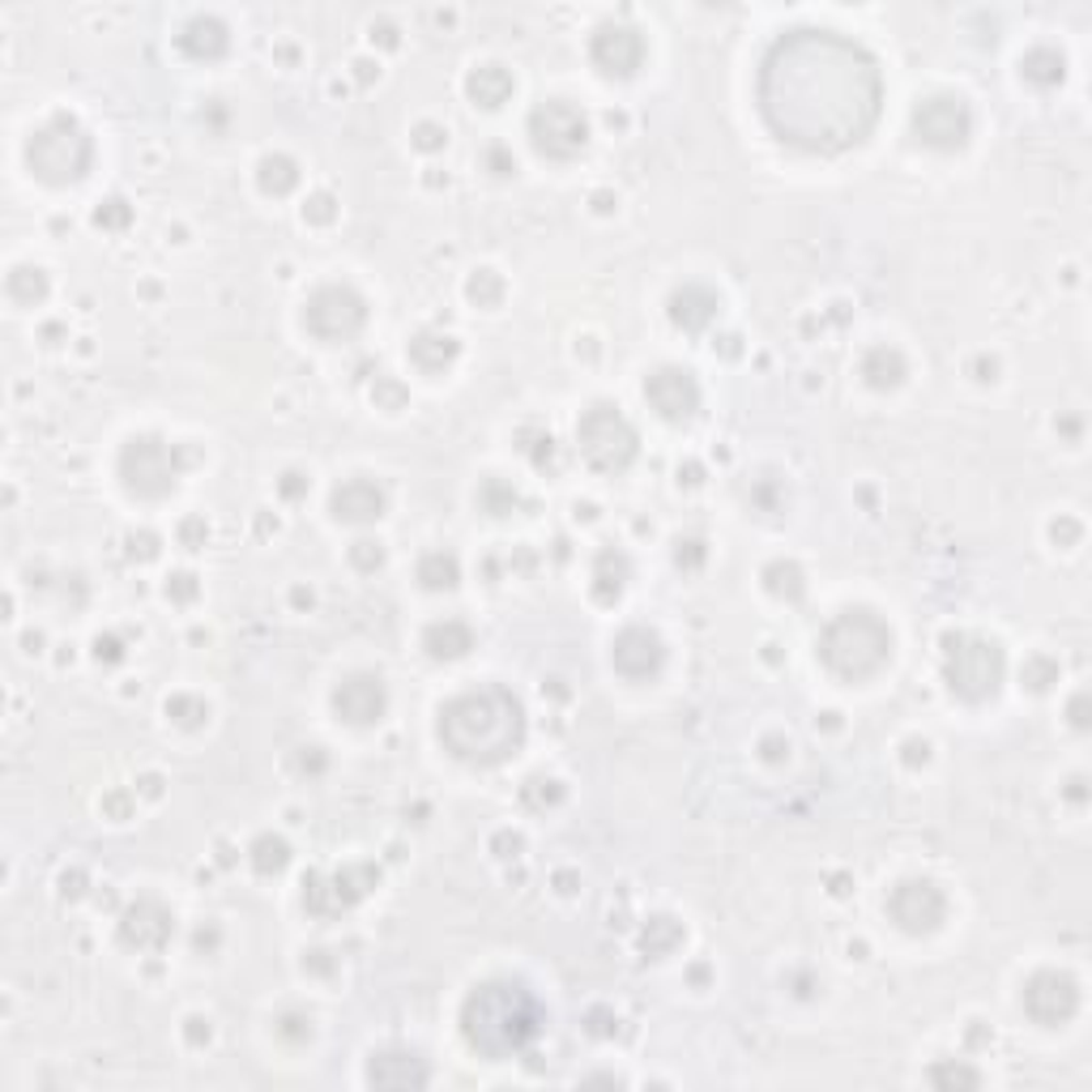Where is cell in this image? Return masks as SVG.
I'll return each mask as SVG.
<instances>
[{"label": "cell", "mask_w": 1092, "mask_h": 1092, "mask_svg": "<svg viewBox=\"0 0 1092 1092\" xmlns=\"http://www.w3.org/2000/svg\"><path fill=\"white\" fill-rule=\"evenodd\" d=\"M351 564L359 572H376V568L385 564V546L372 543V538H359V543L351 546Z\"/></svg>", "instance_id": "7bdbcfd3"}, {"label": "cell", "mask_w": 1092, "mask_h": 1092, "mask_svg": "<svg viewBox=\"0 0 1092 1092\" xmlns=\"http://www.w3.org/2000/svg\"><path fill=\"white\" fill-rule=\"evenodd\" d=\"M363 325H367V299L346 282L320 286L304 304V329L320 342H351Z\"/></svg>", "instance_id": "9c48e42d"}, {"label": "cell", "mask_w": 1092, "mask_h": 1092, "mask_svg": "<svg viewBox=\"0 0 1092 1092\" xmlns=\"http://www.w3.org/2000/svg\"><path fill=\"white\" fill-rule=\"evenodd\" d=\"M457 342L448 338V333H419V338H410V363L419 367V372H428V376H440L444 367H453L457 363Z\"/></svg>", "instance_id": "4316f807"}, {"label": "cell", "mask_w": 1092, "mask_h": 1092, "mask_svg": "<svg viewBox=\"0 0 1092 1092\" xmlns=\"http://www.w3.org/2000/svg\"><path fill=\"white\" fill-rule=\"evenodd\" d=\"M167 717L180 721V726H201L209 717V708H205V701H196V696H171L167 701Z\"/></svg>", "instance_id": "60d3db41"}, {"label": "cell", "mask_w": 1092, "mask_h": 1092, "mask_svg": "<svg viewBox=\"0 0 1092 1092\" xmlns=\"http://www.w3.org/2000/svg\"><path fill=\"white\" fill-rule=\"evenodd\" d=\"M683 943V926L674 922V918H666V913H658V918H649V926L640 931V952L645 956H670L674 947Z\"/></svg>", "instance_id": "d6a6232c"}, {"label": "cell", "mask_w": 1092, "mask_h": 1092, "mask_svg": "<svg viewBox=\"0 0 1092 1092\" xmlns=\"http://www.w3.org/2000/svg\"><path fill=\"white\" fill-rule=\"evenodd\" d=\"M329 512H333V521H342V525H372V521L385 516V491H380L372 478H346V482L333 487Z\"/></svg>", "instance_id": "ffe728a7"}, {"label": "cell", "mask_w": 1092, "mask_h": 1092, "mask_svg": "<svg viewBox=\"0 0 1092 1092\" xmlns=\"http://www.w3.org/2000/svg\"><path fill=\"white\" fill-rule=\"evenodd\" d=\"M645 401L658 410V419L666 423H687L701 410V385L687 367H658L645 380Z\"/></svg>", "instance_id": "9a60e30c"}, {"label": "cell", "mask_w": 1092, "mask_h": 1092, "mask_svg": "<svg viewBox=\"0 0 1092 1092\" xmlns=\"http://www.w3.org/2000/svg\"><path fill=\"white\" fill-rule=\"evenodd\" d=\"M304 491H308V482H304V474H286V478H282V496H286V500H299V496H304Z\"/></svg>", "instance_id": "9f6ffc18"}, {"label": "cell", "mask_w": 1092, "mask_h": 1092, "mask_svg": "<svg viewBox=\"0 0 1092 1092\" xmlns=\"http://www.w3.org/2000/svg\"><path fill=\"white\" fill-rule=\"evenodd\" d=\"M478 508H482L487 516H508V512L516 508V491L508 487L504 478H487V482L478 487Z\"/></svg>", "instance_id": "8d00e7d4"}, {"label": "cell", "mask_w": 1092, "mask_h": 1092, "mask_svg": "<svg viewBox=\"0 0 1092 1092\" xmlns=\"http://www.w3.org/2000/svg\"><path fill=\"white\" fill-rule=\"evenodd\" d=\"M577 444H581V457L598 474H624L636 462V448H640L636 428L619 414V406H606V401L589 406L585 414H581Z\"/></svg>", "instance_id": "ba28073f"}, {"label": "cell", "mask_w": 1092, "mask_h": 1092, "mask_svg": "<svg viewBox=\"0 0 1092 1092\" xmlns=\"http://www.w3.org/2000/svg\"><path fill=\"white\" fill-rule=\"evenodd\" d=\"M905 376H909V363H905V354L897 346H871V351L862 354V380L871 389L879 393L897 389Z\"/></svg>", "instance_id": "484cf974"}, {"label": "cell", "mask_w": 1092, "mask_h": 1092, "mask_svg": "<svg viewBox=\"0 0 1092 1092\" xmlns=\"http://www.w3.org/2000/svg\"><path fill=\"white\" fill-rule=\"evenodd\" d=\"M205 534H209V530H205V521H201V516H193V521H184V543L193 546V550H196V546H201V543H205Z\"/></svg>", "instance_id": "11a10c76"}, {"label": "cell", "mask_w": 1092, "mask_h": 1092, "mask_svg": "<svg viewBox=\"0 0 1092 1092\" xmlns=\"http://www.w3.org/2000/svg\"><path fill=\"white\" fill-rule=\"evenodd\" d=\"M167 598H175V602H189V598H196V577L193 572H175V577H171V585H167Z\"/></svg>", "instance_id": "7dc6e473"}, {"label": "cell", "mask_w": 1092, "mask_h": 1092, "mask_svg": "<svg viewBox=\"0 0 1092 1092\" xmlns=\"http://www.w3.org/2000/svg\"><path fill=\"white\" fill-rule=\"evenodd\" d=\"M435 735L444 751L474 769H496L525 742V708L508 687H474L440 708Z\"/></svg>", "instance_id": "7a4b0ae2"}, {"label": "cell", "mask_w": 1092, "mask_h": 1092, "mask_svg": "<svg viewBox=\"0 0 1092 1092\" xmlns=\"http://www.w3.org/2000/svg\"><path fill=\"white\" fill-rule=\"evenodd\" d=\"M1008 674V658L999 649V640L986 636H969V632H947L943 636V683L956 701L986 704L999 696Z\"/></svg>", "instance_id": "5b68a950"}, {"label": "cell", "mask_w": 1092, "mask_h": 1092, "mask_svg": "<svg viewBox=\"0 0 1092 1092\" xmlns=\"http://www.w3.org/2000/svg\"><path fill=\"white\" fill-rule=\"evenodd\" d=\"M530 141L543 158H577L585 150L589 141V120L577 103H564V99H546L530 112Z\"/></svg>", "instance_id": "30bf717a"}, {"label": "cell", "mask_w": 1092, "mask_h": 1092, "mask_svg": "<svg viewBox=\"0 0 1092 1092\" xmlns=\"http://www.w3.org/2000/svg\"><path fill=\"white\" fill-rule=\"evenodd\" d=\"M277 1033L291 1037V1042H308V1037H312V1020H308V1015L286 1012L282 1015V1024H277Z\"/></svg>", "instance_id": "ee69618b"}, {"label": "cell", "mask_w": 1092, "mask_h": 1092, "mask_svg": "<svg viewBox=\"0 0 1092 1092\" xmlns=\"http://www.w3.org/2000/svg\"><path fill=\"white\" fill-rule=\"evenodd\" d=\"M90 158H94V141H90V133L73 116H52L26 141L31 171L39 175L43 184H52V189L78 184L81 175L90 171Z\"/></svg>", "instance_id": "8992f818"}, {"label": "cell", "mask_w": 1092, "mask_h": 1092, "mask_svg": "<svg viewBox=\"0 0 1092 1092\" xmlns=\"http://www.w3.org/2000/svg\"><path fill=\"white\" fill-rule=\"evenodd\" d=\"M304 218H308V223H333V196H329V193L308 196V205H304Z\"/></svg>", "instance_id": "f6af8a7d"}, {"label": "cell", "mask_w": 1092, "mask_h": 1092, "mask_svg": "<svg viewBox=\"0 0 1092 1092\" xmlns=\"http://www.w3.org/2000/svg\"><path fill=\"white\" fill-rule=\"evenodd\" d=\"M43 295H47V273L43 270H35V265H22V270L9 273V299H18V304L35 308V304H43Z\"/></svg>", "instance_id": "e575fe53"}, {"label": "cell", "mask_w": 1092, "mask_h": 1092, "mask_svg": "<svg viewBox=\"0 0 1092 1092\" xmlns=\"http://www.w3.org/2000/svg\"><path fill=\"white\" fill-rule=\"evenodd\" d=\"M611 666L632 679V683H645V679H653L658 670L666 666V645L662 636L653 632V627H624L619 636H615V645H611Z\"/></svg>", "instance_id": "e0dca14e"}, {"label": "cell", "mask_w": 1092, "mask_h": 1092, "mask_svg": "<svg viewBox=\"0 0 1092 1092\" xmlns=\"http://www.w3.org/2000/svg\"><path fill=\"white\" fill-rule=\"evenodd\" d=\"M487 158H491L496 175H512V171H516V162H512V158H508L504 150H500V146H496V150H491V155H487Z\"/></svg>", "instance_id": "6f0895ef"}, {"label": "cell", "mask_w": 1092, "mask_h": 1092, "mask_svg": "<svg viewBox=\"0 0 1092 1092\" xmlns=\"http://www.w3.org/2000/svg\"><path fill=\"white\" fill-rule=\"evenodd\" d=\"M171 931H175L171 909H162V905L150 897L128 905L124 918H120V939H124L128 947H137V952H158V947L171 939Z\"/></svg>", "instance_id": "d6986e66"}, {"label": "cell", "mask_w": 1092, "mask_h": 1092, "mask_svg": "<svg viewBox=\"0 0 1092 1092\" xmlns=\"http://www.w3.org/2000/svg\"><path fill=\"white\" fill-rule=\"evenodd\" d=\"M257 184L265 196H286L299 184V162L291 155H265L257 162Z\"/></svg>", "instance_id": "f1b7e54d"}, {"label": "cell", "mask_w": 1092, "mask_h": 1092, "mask_svg": "<svg viewBox=\"0 0 1092 1092\" xmlns=\"http://www.w3.org/2000/svg\"><path fill=\"white\" fill-rule=\"evenodd\" d=\"M103 807H107V811H112V816H116V819L128 816V803H124V794H112V798H107Z\"/></svg>", "instance_id": "91938a15"}, {"label": "cell", "mask_w": 1092, "mask_h": 1092, "mask_svg": "<svg viewBox=\"0 0 1092 1092\" xmlns=\"http://www.w3.org/2000/svg\"><path fill=\"white\" fill-rule=\"evenodd\" d=\"M627 577H632L627 555H619V550H602V555H598V564H593V598H598L602 606L619 602Z\"/></svg>", "instance_id": "83f0119b"}, {"label": "cell", "mask_w": 1092, "mask_h": 1092, "mask_svg": "<svg viewBox=\"0 0 1092 1092\" xmlns=\"http://www.w3.org/2000/svg\"><path fill=\"white\" fill-rule=\"evenodd\" d=\"M128 555H133V559H155L158 538L155 534H133V538H128Z\"/></svg>", "instance_id": "c3c4849f"}, {"label": "cell", "mask_w": 1092, "mask_h": 1092, "mask_svg": "<svg viewBox=\"0 0 1092 1092\" xmlns=\"http://www.w3.org/2000/svg\"><path fill=\"white\" fill-rule=\"evenodd\" d=\"M760 116L785 146L841 155L875 128L884 78L875 56L841 31H785L760 65Z\"/></svg>", "instance_id": "6da1fadb"}, {"label": "cell", "mask_w": 1092, "mask_h": 1092, "mask_svg": "<svg viewBox=\"0 0 1092 1092\" xmlns=\"http://www.w3.org/2000/svg\"><path fill=\"white\" fill-rule=\"evenodd\" d=\"M444 141H448V133H444L440 124H419V128H414V146H419V150H440Z\"/></svg>", "instance_id": "bcb514c9"}, {"label": "cell", "mask_w": 1092, "mask_h": 1092, "mask_svg": "<svg viewBox=\"0 0 1092 1092\" xmlns=\"http://www.w3.org/2000/svg\"><path fill=\"white\" fill-rule=\"evenodd\" d=\"M466 94L474 107L496 112V107H504L508 99H512V73H508L504 65H478V69H469Z\"/></svg>", "instance_id": "d4e9b609"}, {"label": "cell", "mask_w": 1092, "mask_h": 1092, "mask_svg": "<svg viewBox=\"0 0 1092 1092\" xmlns=\"http://www.w3.org/2000/svg\"><path fill=\"white\" fill-rule=\"evenodd\" d=\"M764 589L781 598V602H803V593H807V581H803V568L794 564V559H773L769 568H764Z\"/></svg>", "instance_id": "1f68e13d"}, {"label": "cell", "mask_w": 1092, "mask_h": 1092, "mask_svg": "<svg viewBox=\"0 0 1092 1092\" xmlns=\"http://www.w3.org/2000/svg\"><path fill=\"white\" fill-rule=\"evenodd\" d=\"M819 662L845 683H866L892 662V627L866 606L841 611L819 632Z\"/></svg>", "instance_id": "277c9868"}, {"label": "cell", "mask_w": 1092, "mask_h": 1092, "mask_svg": "<svg viewBox=\"0 0 1092 1092\" xmlns=\"http://www.w3.org/2000/svg\"><path fill=\"white\" fill-rule=\"evenodd\" d=\"M1050 534H1054V543L1058 546H1076V538H1080V525H1076V521H1054Z\"/></svg>", "instance_id": "f5cc1de1"}, {"label": "cell", "mask_w": 1092, "mask_h": 1092, "mask_svg": "<svg viewBox=\"0 0 1092 1092\" xmlns=\"http://www.w3.org/2000/svg\"><path fill=\"white\" fill-rule=\"evenodd\" d=\"M389 708V687L380 674H351L333 687V713L346 726H376Z\"/></svg>", "instance_id": "ac0fdd59"}, {"label": "cell", "mask_w": 1092, "mask_h": 1092, "mask_svg": "<svg viewBox=\"0 0 1092 1092\" xmlns=\"http://www.w3.org/2000/svg\"><path fill=\"white\" fill-rule=\"evenodd\" d=\"M1024 683H1028L1033 692H1046L1050 683H1058V662H1054V658H1042V653L1028 658V662H1024Z\"/></svg>", "instance_id": "b9f144b4"}, {"label": "cell", "mask_w": 1092, "mask_h": 1092, "mask_svg": "<svg viewBox=\"0 0 1092 1092\" xmlns=\"http://www.w3.org/2000/svg\"><path fill=\"white\" fill-rule=\"evenodd\" d=\"M500 295H504V286H500L496 270H478L474 277H469V299H474L478 308H491V304H500Z\"/></svg>", "instance_id": "ab89813d"}, {"label": "cell", "mask_w": 1092, "mask_h": 1092, "mask_svg": "<svg viewBox=\"0 0 1092 1092\" xmlns=\"http://www.w3.org/2000/svg\"><path fill=\"white\" fill-rule=\"evenodd\" d=\"M94 658H99V662H120L124 649H120L116 636H99V640H94Z\"/></svg>", "instance_id": "681fc988"}, {"label": "cell", "mask_w": 1092, "mask_h": 1092, "mask_svg": "<svg viewBox=\"0 0 1092 1092\" xmlns=\"http://www.w3.org/2000/svg\"><path fill=\"white\" fill-rule=\"evenodd\" d=\"M180 448L167 444L162 435H133L120 448V482L137 500H167L180 482Z\"/></svg>", "instance_id": "52a82bcc"}, {"label": "cell", "mask_w": 1092, "mask_h": 1092, "mask_svg": "<svg viewBox=\"0 0 1092 1092\" xmlns=\"http://www.w3.org/2000/svg\"><path fill=\"white\" fill-rule=\"evenodd\" d=\"M546 1012L538 994L525 981H482L474 986L462 1003V1037L474 1054L500 1062L512 1054H525L534 1046V1037L543 1033Z\"/></svg>", "instance_id": "3957f363"}, {"label": "cell", "mask_w": 1092, "mask_h": 1092, "mask_svg": "<svg viewBox=\"0 0 1092 1092\" xmlns=\"http://www.w3.org/2000/svg\"><path fill=\"white\" fill-rule=\"evenodd\" d=\"M1020 1008L1033 1024L1042 1028H1058L1067 1024L1071 1015L1080 1012V986L1071 974H1058V969H1042L1024 981L1020 990Z\"/></svg>", "instance_id": "4fadbf2b"}, {"label": "cell", "mask_w": 1092, "mask_h": 1092, "mask_svg": "<svg viewBox=\"0 0 1092 1092\" xmlns=\"http://www.w3.org/2000/svg\"><path fill=\"white\" fill-rule=\"evenodd\" d=\"M913 137L918 146L926 150H939V155H952V150H965V141L974 137V112L960 94H931L913 107Z\"/></svg>", "instance_id": "8fae6325"}, {"label": "cell", "mask_w": 1092, "mask_h": 1092, "mask_svg": "<svg viewBox=\"0 0 1092 1092\" xmlns=\"http://www.w3.org/2000/svg\"><path fill=\"white\" fill-rule=\"evenodd\" d=\"M180 52L189 56V60H218V56H227V47H231V35H227V26L218 22V18H193L184 31H180Z\"/></svg>", "instance_id": "603a6c76"}, {"label": "cell", "mask_w": 1092, "mask_h": 1092, "mask_svg": "<svg viewBox=\"0 0 1092 1092\" xmlns=\"http://www.w3.org/2000/svg\"><path fill=\"white\" fill-rule=\"evenodd\" d=\"M419 581H423V589H431V593L457 589V581H462L457 555H453V550H428V555L419 559Z\"/></svg>", "instance_id": "f546056e"}, {"label": "cell", "mask_w": 1092, "mask_h": 1092, "mask_svg": "<svg viewBox=\"0 0 1092 1092\" xmlns=\"http://www.w3.org/2000/svg\"><path fill=\"white\" fill-rule=\"evenodd\" d=\"M559 798H564V785L555 777H530L521 785V803L530 807V811H546V807H559Z\"/></svg>", "instance_id": "74e56055"}, {"label": "cell", "mask_w": 1092, "mask_h": 1092, "mask_svg": "<svg viewBox=\"0 0 1092 1092\" xmlns=\"http://www.w3.org/2000/svg\"><path fill=\"white\" fill-rule=\"evenodd\" d=\"M431 1071L414 1050H380L367 1062L372 1089H428Z\"/></svg>", "instance_id": "44dd1931"}, {"label": "cell", "mask_w": 1092, "mask_h": 1092, "mask_svg": "<svg viewBox=\"0 0 1092 1092\" xmlns=\"http://www.w3.org/2000/svg\"><path fill=\"white\" fill-rule=\"evenodd\" d=\"M248 858H252V871H257V875H282V871H286V862H291V845H286L282 837L265 832V837H257V841H252Z\"/></svg>", "instance_id": "836d02e7"}, {"label": "cell", "mask_w": 1092, "mask_h": 1092, "mask_svg": "<svg viewBox=\"0 0 1092 1092\" xmlns=\"http://www.w3.org/2000/svg\"><path fill=\"white\" fill-rule=\"evenodd\" d=\"M423 649H428L431 662H457L474 649V632L462 619H435L423 632Z\"/></svg>", "instance_id": "cb8c5ba5"}, {"label": "cell", "mask_w": 1092, "mask_h": 1092, "mask_svg": "<svg viewBox=\"0 0 1092 1092\" xmlns=\"http://www.w3.org/2000/svg\"><path fill=\"white\" fill-rule=\"evenodd\" d=\"M372 397H385V406H389V410H397V406L406 401L401 385H393V380H380V389H372Z\"/></svg>", "instance_id": "db71d44e"}, {"label": "cell", "mask_w": 1092, "mask_h": 1092, "mask_svg": "<svg viewBox=\"0 0 1092 1092\" xmlns=\"http://www.w3.org/2000/svg\"><path fill=\"white\" fill-rule=\"evenodd\" d=\"M888 918L905 935H935L947 922V897L931 879H905L888 892Z\"/></svg>", "instance_id": "5bb4252c"}, {"label": "cell", "mask_w": 1092, "mask_h": 1092, "mask_svg": "<svg viewBox=\"0 0 1092 1092\" xmlns=\"http://www.w3.org/2000/svg\"><path fill=\"white\" fill-rule=\"evenodd\" d=\"M376 879H380V871L372 862H351L333 875H308L304 879V909L312 918H338L367 897L376 888Z\"/></svg>", "instance_id": "7c38bea8"}, {"label": "cell", "mask_w": 1092, "mask_h": 1092, "mask_svg": "<svg viewBox=\"0 0 1092 1092\" xmlns=\"http://www.w3.org/2000/svg\"><path fill=\"white\" fill-rule=\"evenodd\" d=\"M1067 717H1071V726H1076V730H1089V692H1080V696L1071 701Z\"/></svg>", "instance_id": "f907efd6"}, {"label": "cell", "mask_w": 1092, "mask_h": 1092, "mask_svg": "<svg viewBox=\"0 0 1092 1092\" xmlns=\"http://www.w3.org/2000/svg\"><path fill=\"white\" fill-rule=\"evenodd\" d=\"M94 223H99L103 231H124V227L133 223V209H128V201H124V196H107V201H99Z\"/></svg>", "instance_id": "f35d334b"}, {"label": "cell", "mask_w": 1092, "mask_h": 1092, "mask_svg": "<svg viewBox=\"0 0 1092 1092\" xmlns=\"http://www.w3.org/2000/svg\"><path fill=\"white\" fill-rule=\"evenodd\" d=\"M189 1042H193V1046L209 1042V1020H189Z\"/></svg>", "instance_id": "680465c9"}, {"label": "cell", "mask_w": 1092, "mask_h": 1092, "mask_svg": "<svg viewBox=\"0 0 1092 1092\" xmlns=\"http://www.w3.org/2000/svg\"><path fill=\"white\" fill-rule=\"evenodd\" d=\"M670 320L683 329V333H704L713 320H717V295L708 291V286H701V282H687V286H679L674 295H670Z\"/></svg>", "instance_id": "7402d4cb"}, {"label": "cell", "mask_w": 1092, "mask_h": 1092, "mask_svg": "<svg viewBox=\"0 0 1092 1092\" xmlns=\"http://www.w3.org/2000/svg\"><path fill=\"white\" fill-rule=\"evenodd\" d=\"M674 559H679V568H683V564H692V568H696V564H701V559H704V543H696V538L679 543V550H674Z\"/></svg>", "instance_id": "816d5d0a"}, {"label": "cell", "mask_w": 1092, "mask_h": 1092, "mask_svg": "<svg viewBox=\"0 0 1092 1092\" xmlns=\"http://www.w3.org/2000/svg\"><path fill=\"white\" fill-rule=\"evenodd\" d=\"M589 60H593L606 78H632V73L645 65V39H640V31H632V26L606 22V26H598V35L589 39Z\"/></svg>", "instance_id": "2e32d148"}, {"label": "cell", "mask_w": 1092, "mask_h": 1092, "mask_svg": "<svg viewBox=\"0 0 1092 1092\" xmlns=\"http://www.w3.org/2000/svg\"><path fill=\"white\" fill-rule=\"evenodd\" d=\"M1020 73H1024V81L1050 90V86H1058V81L1067 78V60H1062L1054 47H1033V52L1020 60Z\"/></svg>", "instance_id": "4dcf8cb0"}, {"label": "cell", "mask_w": 1092, "mask_h": 1092, "mask_svg": "<svg viewBox=\"0 0 1092 1092\" xmlns=\"http://www.w3.org/2000/svg\"><path fill=\"white\" fill-rule=\"evenodd\" d=\"M926 1080H931L935 1089H977V1084H981V1076H977L974 1067H965V1062H956V1058L935 1062Z\"/></svg>", "instance_id": "d590c367"}]
</instances>
